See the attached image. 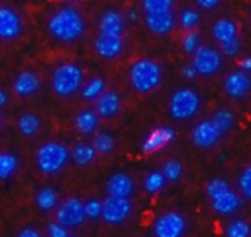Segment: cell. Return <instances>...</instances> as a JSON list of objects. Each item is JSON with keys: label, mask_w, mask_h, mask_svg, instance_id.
I'll return each mask as SVG.
<instances>
[{"label": "cell", "mask_w": 251, "mask_h": 237, "mask_svg": "<svg viewBox=\"0 0 251 237\" xmlns=\"http://www.w3.org/2000/svg\"><path fill=\"white\" fill-rule=\"evenodd\" d=\"M201 106L200 94L193 89L176 90L168 103V112L175 121H187L197 115Z\"/></svg>", "instance_id": "obj_6"}, {"label": "cell", "mask_w": 251, "mask_h": 237, "mask_svg": "<svg viewBox=\"0 0 251 237\" xmlns=\"http://www.w3.org/2000/svg\"><path fill=\"white\" fill-rule=\"evenodd\" d=\"M106 189H107L109 198L129 199L131 195L134 193V181L125 173H115L109 177L106 183Z\"/></svg>", "instance_id": "obj_19"}, {"label": "cell", "mask_w": 251, "mask_h": 237, "mask_svg": "<svg viewBox=\"0 0 251 237\" xmlns=\"http://www.w3.org/2000/svg\"><path fill=\"white\" fill-rule=\"evenodd\" d=\"M69 237H71V236H69Z\"/></svg>", "instance_id": "obj_48"}, {"label": "cell", "mask_w": 251, "mask_h": 237, "mask_svg": "<svg viewBox=\"0 0 251 237\" xmlns=\"http://www.w3.org/2000/svg\"><path fill=\"white\" fill-rule=\"evenodd\" d=\"M165 186H166V180L160 171L149 173L144 178V190L150 195H156L162 192Z\"/></svg>", "instance_id": "obj_29"}, {"label": "cell", "mask_w": 251, "mask_h": 237, "mask_svg": "<svg viewBox=\"0 0 251 237\" xmlns=\"http://www.w3.org/2000/svg\"><path fill=\"white\" fill-rule=\"evenodd\" d=\"M7 102H9V96H7V93H6L4 90H1V89H0V109H1V108H4V106L7 105Z\"/></svg>", "instance_id": "obj_44"}, {"label": "cell", "mask_w": 251, "mask_h": 237, "mask_svg": "<svg viewBox=\"0 0 251 237\" xmlns=\"http://www.w3.org/2000/svg\"><path fill=\"white\" fill-rule=\"evenodd\" d=\"M240 71L243 72H250L251 71V58H244L240 60Z\"/></svg>", "instance_id": "obj_43"}, {"label": "cell", "mask_w": 251, "mask_h": 237, "mask_svg": "<svg viewBox=\"0 0 251 237\" xmlns=\"http://www.w3.org/2000/svg\"><path fill=\"white\" fill-rule=\"evenodd\" d=\"M165 177L166 181H178L181 177H182V173H184V168H182V164L179 161H168L165 162L163 165V170L160 171Z\"/></svg>", "instance_id": "obj_33"}, {"label": "cell", "mask_w": 251, "mask_h": 237, "mask_svg": "<svg viewBox=\"0 0 251 237\" xmlns=\"http://www.w3.org/2000/svg\"><path fill=\"white\" fill-rule=\"evenodd\" d=\"M144 24L156 35H166L175 27V15L174 10L160 12V13H143Z\"/></svg>", "instance_id": "obj_17"}, {"label": "cell", "mask_w": 251, "mask_h": 237, "mask_svg": "<svg viewBox=\"0 0 251 237\" xmlns=\"http://www.w3.org/2000/svg\"><path fill=\"white\" fill-rule=\"evenodd\" d=\"M221 137H222L221 133L216 130V127L210 119L200 121L199 124H196V127L191 131V142L200 149H209L215 146Z\"/></svg>", "instance_id": "obj_15"}, {"label": "cell", "mask_w": 251, "mask_h": 237, "mask_svg": "<svg viewBox=\"0 0 251 237\" xmlns=\"http://www.w3.org/2000/svg\"><path fill=\"white\" fill-rule=\"evenodd\" d=\"M22 34V19L19 13L7 6L0 7V41L16 40Z\"/></svg>", "instance_id": "obj_11"}, {"label": "cell", "mask_w": 251, "mask_h": 237, "mask_svg": "<svg viewBox=\"0 0 251 237\" xmlns=\"http://www.w3.org/2000/svg\"><path fill=\"white\" fill-rule=\"evenodd\" d=\"M56 220L60 226L69 229V227H78L81 226L87 218L84 214V202L76 199V198H71L66 199L56 212Z\"/></svg>", "instance_id": "obj_9"}, {"label": "cell", "mask_w": 251, "mask_h": 237, "mask_svg": "<svg viewBox=\"0 0 251 237\" xmlns=\"http://www.w3.org/2000/svg\"><path fill=\"white\" fill-rule=\"evenodd\" d=\"M126 27L125 16L118 10H106L99 21V32L100 34H109V35H121L124 37Z\"/></svg>", "instance_id": "obj_20"}, {"label": "cell", "mask_w": 251, "mask_h": 237, "mask_svg": "<svg viewBox=\"0 0 251 237\" xmlns=\"http://www.w3.org/2000/svg\"><path fill=\"white\" fill-rule=\"evenodd\" d=\"M200 19H201L200 12L196 10V9H191V7L184 9V10L181 12V15H179V24H181V27H182L184 30H187V31L194 30V28L199 25Z\"/></svg>", "instance_id": "obj_32"}, {"label": "cell", "mask_w": 251, "mask_h": 237, "mask_svg": "<svg viewBox=\"0 0 251 237\" xmlns=\"http://www.w3.org/2000/svg\"><path fill=\"white\" fill-rule=\"evenodd\" d=\"M13 93L19 97H31L41 89V80L40 77L31 71L24 69L18 72V75L13 80Z\"/></svg>", "instance_id": "obj_16"}, {"label": "cell", "mask_w": 251, "mask_h": 237, "mask_svg": "<svg viewBox=\"0 0 251 237\" xmlns=\"http://www.w3.org/2000/svg\"><path fill=\"white\" fill-rule=\"evenodd\" d=\"M250 77L247 72H243L240 69L232 71L226 75L225 81H224V90L225 93L234 99V100H241L244 99L249 91H250Z\"/></svg>", "instance_id": "obj_14"}, {"label": "cell", "mask_w": 251, "mask_h": 237, "mask_svg": "<svg viewBox=\"0 0 251 237\" xmlns=\"http://www.w3.org/2000/svg\"><path fill=\"white\" fill-rule=\"evenodd\" d=\"M59 196L53 187H41L35 195V204L41 211H51L57 207Z\"/></svg>", "instance_id": "obj_26"}, {"label": "cell", "mask_w": 251, "mask_h": 237, "mask_svg": "<svg viewBox=\"0 0 251 237\" xmlns=\"http://www.w3.org/2000/svg\"><path fill=\"white\" fill-rule=\"evenodd\" d=\"M69 161V150L60 142H46L41 145L35 155L37 168L43 174H57L65 168Z\"/></svg>", "instance_id": "obj_5"}, {"label": "cell", "mask_w": 251, "mask_h": 237, "mask_svg": "<svg viewBox=\"0 0 251 237\" xmlns=\"http://www.w3.org/2000/svg\"><path fill=\"white\" fill-rule=\"evenodd\" d=\"M19 168V159L15 153L0 152V180H9Z\"/></svg>", "instance_id": "obj_27"}, {"label": "cell", "mask_w": 251, "mask_h": 237, "mask_svg": "<svg viewBox=\"0 0 251 237\" xmlns=\"http://www.w3.org/2000/svg\"><path fill=\"white\" fill-rule=\"evenodd\" d=\"M84 214L85 218L90 220H97L101 215V202L97 199H90L87 202H84Z\"/></svg>", "instance_id": "obj_38"}, {"label": "cell", "mask_w": 251, "mask_h": 237, "mask_svg": "<svg viewBox=\"0 0 251 237\" xmlns=\"http://www.w3.org/2000/svg\"><path fill=\"white\" fill-rule=\"evenodd\" d=\"M176 137V133L171 127H157L153 128L143 140L141 143V150L144 153H154L160 150L162 148L171 145Z\"/></svg>", "instance_id": "obj_12"}, {"label": "cell", "mask_w": 251, "mask_h": 237, "mask_svg": "<svg viewBox=\"0 0 251 237\" xmlns=\"http://www.w3.org/2000/svg\"><path fill=\"white\" fill-rule=\"evenodd\" d=\"M16 127H18V130H19V133L22 136L32 137V136H35L38 133V130L41 127V122H40V118L35 114L26 112V114H22L18 118Z\"/></svg>", "instance_id": "obj_24"}, {"label": "cell", "mask_w": 251, "mask_h": 237, "mask_svg": "<svg viewBox=\"0 0 251 237\" xmlns=\"http://www.w3.org/2000/svg\"><path fill=\"white\" fill-rule=\"evenodd\" d=\"M106 90V81L101 77H94L82 86V97L88 102H94Z\"/></svg>", "instance_id": "obj_28"}, {"label": "cell", "mask_w": 251, "mask_h": 237, "mask_svg": "<svg viewBox=\"0 0 251 237\" xmlns=\"http://www.w3.org/2000/svg\"><path fill=\"white\" fill-rule=\"evenodd\" d=\"M132 204L129 199H118V198H107L101 202V215L106 223L109 224H122L131 214Z\"/></svg>", "instance_id": "obj_10"}, {"label": "cell", "mask_w": 251, "mask_h": 237, "mask_svg": "<svg viewBox=\"0 0 251 237\" xmlns=\"http://www.w3.org/2000/svg\"><path fill=\"white\" fill-rule=\"evenodd\" d=\"M144 13H160L172 10L174 0H141Z\"/></svg>", "instance_id": "obj_31"}, {"label": "cell", "mask_w": 251, "mask_h": 237, "mask_svg": "<svg viewBox=\"0 0 251 237\" xmlns=\"http://www.w3.org/2000/svg\"><path fill=\"white\" fill-rule=\"evenodd\" d=\"M200 34L196 31V30H191V31H187L184 38H182V49L184 52H187L188 55H193L199 46H200Z\"/></svg>", "instance_id": "obj_35"}, {"label": "cell", "mask_w": 251, "mask_h": 237, "mask_svg": "<svg viewBox=\"0 0 251 237\" xmlns=\"http://www.w3.org/2000/svg\"><path fill=\"white\" fill-rule=\"evenodd\" d=\"M191 65L194 66L197 75L213 77L222 68V53L216 47L200 44L199 49L193 53Z\"/></svg>", "instance_id": "obj_7"}, {"label": "cell", "mask_w": 251, "mask_h": 237, "mask_svg": "<svg viewBox=\"0 0 251 237\" xmlns=\"http://www.w3.org/2000/svg\"><path fill=\"white\" fill-rule=\"evenodd\" d=\"M46 27L53 40L63 44H72L84 37L87 31V21L78 9L63 6L50 15Z\"/></svg>", "instance_id": "obj_1"}, {"label": "cell", "mask_w": 251, "mask_h": 237, "mask_svg": "<svg viewBox=\"0 0 251 237\" xmlns=\"http://www.w3.org/2000/svg\"><path fill=\"white\" fill-rule=\"evenodd\" d=\"M129 83L132 89L138 93H151L154 91L163 80V69L160 63L150 58H143L135 60L128 71Z\"/></svg>", "instance_id": "obj_2"}, {"label": "cell", "mask_w": 251, "mask_h": 237, "mask_svg": "<svg viewBox=\"0 0 251 237\" xmlns=\"http://www.w3.org/2000/svg\"><path fill=\"white\" fill-rule=\"evenodd\" d=\"M187 229V221L182 214L169 211L162 214L153 226L156 237H182Z\"/></svg>", "instance_id": "obj_8"}, {"label": "cell", "mask_w": 251, "mask_h": 237, "mask_svg": "<svg viewBox=\"0 0 251 237\" xmlns=\"http://www.w3.org/2000/svg\"><path fill=\"white\" fill-rule=\"evenodd\" d=\"M125 43L121 35L97 34L94 38V50L103 59H116L124 52Z\"/></svg>", "instance_id": "obj_13"}, {"label": "cell", "mask_w": 251, "mask_h": 237, "mask_svg": "<svg viewBox=\"0 0 251 237\" xmlns=\"http://www.w3.org/2000/svg\"><path fill=\"white\" fill-rule=\"evenodd\" d=\"M238 186L244 198H251V167H246L243 170V173L238 177Z\"/></svg>", "instance_id": "obj_37"}, {"label": "cell", "mask_w": 251, "mask_h": 237, "mask_svg": "<svg viewBox=\"0 0 251 237\" xmlns=\"http://www.w3.org/2000/svg\"><path fill=\"white\" fill-rule=\"evenodd\" d=\"M250 226L244 220H235L226 227V237H249Z\"/></svg>", "instance_id": "obj_34"}, {"label": "cell", "mask_w": 251, "mask_h": 237, "mask_svg": "<svg viewBox=\"0 0 251 237\" xmlns=\"http://www.w3.org/2000/svg\"><path fill=\"white\" fill-rule=\"evenodd\" d=\"M66 1H71V3H75V1H79V0H66Z\"/></svg>", "instance_id": "obj_47"}, {"label": "cell", "mask_w": 251, "mask_h": 237, "mask_svg": "<svg viewBox=\"0 0 251 237\" xmlns=\"http://www.w3.org/2000/svg\"><path fill=\"white\" fill-rule=\"evenodd\" d=\"M206 192L209 199L212 201L213 211L219 215H232L241 208L243 201L224 178L210 180Z\"/></svg>", "instance_id": "obj_4"}, {"label": "cell", "mask_w": 251, "mask_h": 237, "mask_svg": "<svg viewBox=\"0 0 251 237\" xmlns=\"http://www.w3.org/2000/svg\"><path fill=\"white\" fill-rule=\"evenodd\" d=\"M99 115L91 109H84L75 117V127L84 136H91L99 128Z\"/></svg>", "instance_id": "obj_22"}, {"label": "cell", "mask_w": 251, "mask_h": 237, "mask_svg": "<svg viewBox=\"0 0 251 237\" xmlns=\"http://www.w3.org/2000/svg\"><path fill=\"white\" fill-rule=\"evenodd\" d=\"M212 35H213V38L219 44H222V43L229 41V40H232V38H235V37L240 35L238 34V25L232 19L221 18V19H218L213 24V27H212Z\"/></svg>", "instance_id": "obj_21"}, {"label": "cell", "mask_w": 251, "mask_h": 237, "mask_svg": "<svg viewBox=\"0 0 251 237\" xmlns=\"http://www.w3.org/2000/svg\"><path fill=\"white\" fill-rule=\"evenodd\" d=\"M199 7L203 10H213L221 4V0H196Z\"/></svg>", "instance_id": "obj_40"}, {"label": "cell", "mask_w": 251, "mask_h": 237, "mask_svg": "<svg viewBox=\"0 0 251 237\" xmlns=\"http://www.w3.org/2000/svg\"><path fill=\"white\" fill-rule=\"evenodd\" d=\"M1 125H3V121H1V115H0V130H1Z\"/></svg>", "instance_id": "obj_46"}, {"label": "cell", "mask_w": 251, "mask_h": 237, "mask_svg": "<svg viewBox=\"0 0 251 237\" xmlns=\"http://www.w3.org/2000/svg\"><path fill=\"white\" fill-rule=\"evenodd\" d=\"M47 235H49V237H69L68 229L60 226L57 221L56 223H50L47 226Z\"/></svg>", "instance_id": "obj_39"}, {"label": "cell", "mask_w": 251, "mask_h": 237, "mask_svg": "<svg viewBox=\"0 0 251 237\" xmlns=\"http://www.w3.org/2000/svg\"><path fill=\"white\" fill-rule=\"evenodd\" d=\"M96 150L93 149L91 145L87 143H79L76 145L72 152H69V156L74 159V162L79 167H87L90 165L94 159H96Z\"/></svg>", "instance_id": "obj_25"}, {"label": "cell", "mask_w": 251, "mask_h": 237, "mask_svg": "<svg viewBox=\"0 0 251 237\" xmlns=\"http://www.w3.org/2000/svg\"><path fill=\"white\" fill-rule=\"evenodd\" d=\"M128 16H129V19H131V21H137V19H138V12L131 9V10L128 12Z\"/></svg>", "instance_id": "obj_45"}, {"label": "cell", "mask_w": 251, "mask_h": 237, "mask_svg": "<svg viewBox=\"0 0 251 237\" xmlns=\"http://www.w3.org/2000/svg\"><path fill=\"white\" fill-rule=\"evenodd\" d=\"M51 89L59 97H71L76 94L84 86V71L79 65L72 62L60 63L51 74Z\"/></svg>", "instance_id": "obj_3"}, {"label": "cell", "mask_w": 251, "mask_h": 237, "mask_svg": "<svg viewBox=\"0 0 251 237\" xmlns=\"http://www.w3.org/2000/svg\"><path fill=\"white\" fill-rule=\"evenodd\" d=\"M91 146L96 150V153L109 155L115 148V139L109 133H99V134L94 136V140H93Z\"/></svg>", "instance_id": "obj_30"}, {"label": "cell", "mask_w": 251, "mask_h": 237, "mask_svg": "<svg viewBox=\"0 0 251 237\" xmlns=\"http://www.w3.org/2000/svg\"><path fill=\"white\" fill-rule=\"evenodd\" d=\"M241 47H243V43H241V38L238 35L229 41L219 44V52L225 56H237L241 52Z\"/></svg>", "instance_id": "obj_36"}, {"label": "cell", "mask_w": 251, "mask_h": 237, "mask_svg": "<svg viewBox=\"0 0 251 237\" xmlns=\"http://www.w3.org/2000/svg\"><path fill=\"white\" fill-rule=\"evenodd\" d=\"M16 237H41L40 236V233L35 230V229H32V227H26V229H24V230H21Z\"/></svg>", "instance_id": "obj_42"}, {"label": "cell", "mask_w": 251, "mask_h": 237, "mask_svg": "<svg viewBox=\"0 0 251 237\" xmlns=\"http://www.w3.org/2000/svg\"><path fill=\"white\" fill-rule=\"evenodd\" d=\"M210 121L216 127V130L221 133V136H224V134H226V133H229L232 130V127L235 124V115L232 114V111L222 108V109H218L212 115Z\"/></svg>", "instance_id": "obj_23"}, {"label": "cell", "mask_w": 251, "mask_h": 237, "mask_svg": "<svg viewBox=\"0 0 251 237\" xmlns=\"http://www.w3.org/2000/svg\"><path fill=\"white\" fill-rule=\"evenodd\" d=\"M182 75H184V78H187V80H194V78L197 77V72H196L194 66L191 65V62L187 63V65H184V68H182Z\"/></svg>", "instance_id": "obj_41"}, {"label": "cell", "mask_w": 251, "mask_h": 237, "mask_svg": "<svg viewBox=\"0 0 251 237\" xmlns=\"http://www.w3.org/2000/svg\"><path fill=\"white\" fill-rule=\"evenodd\" d=\"M96 114L99 118H113L119 114L122 106V99L119 93L113 90H104L96 100Z\"/></svg>", "instance_id": "obj_18"}]
</instances>
